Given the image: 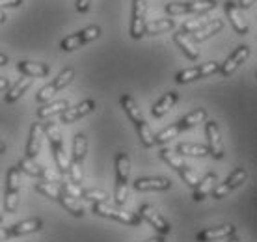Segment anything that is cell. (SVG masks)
<instances>
[{
  "label": "cell",
  "mask_w": 257,
  "mask_h": 242,
  "mask_svg": "<svg viewBox=\"0 0 257 242\" xmlns=\"http://www.w3.org/2000/svg\"><path fill=\"white\" fill-rule=\"evenodd\" d=\"M216 8V0H198V2H168L164 13L170 17L177 15H205Z\"/></svg>",
  "instance_id": "6da1fadb"
},
{
  "label": "cell",
  "mask_w": 257,
  "mask_h": 242,
  "mask_svg": "<svg viewBox=\"0 0 257 242\" xmlns=\"http://www.w3.org/2000/svg\"><path fill=\"white\" fill-rule=\"evenodd\" d=\"M128 173H131V159L127 153L116 155V203L125 205L127 203V194H128Z\"/></svg>",
  "instance_id": "7a4b0ae2"
},
{
  "label": "cell",
  "mask_w": 257,
  "mask_h": 242,
  "mask_svg": "<svg viewBox=\"0 0 257 242\" xmlns=\"http://www.w3.org/2000/svg\"><path fill=\"white\" fill-rule=\"evenodd\" d=\"M19 188H21V170L17 166H12L8 170L6 175V194H4V210L8 212H15L17 209V201H19Z\"/></svg>",
  "instance_id": "3957f363"
},
{
  "label": "cell",
  "mask_w": 257,
  "mask_h": 242,
  "mask_svg": "<svg viewBox=\"0 0 257 242\" xmlns=\"http://www.w3.org/2000/svg\"><path fill=\"white\" fill-rule=\"evenodd\" d=\"M99 36H101V28H99L97 25L86 26V28L80 30V32L71 34V36L62 39V41H60V49H62L64 52H73V51H77V49H80L82 45H86L88 41L97 39Z\"/></svg>",
  "instance_id": "277c9868"
},
{
  "label": "cell",
  "mask_w": 257,
  "mask_h": 242,
  "mask_svg": "<svg viewBox=\"0 0 257 242\" xmlns=\"http://www.w3.org/2000/svg\"><path fill=\"white\" fill-rule=\"evenodd\" d=\"M93 212L99 214V216H106L112 218V220H117V222L125 223V225H133V227H138L142 223V218L138 214H133L128 210L116 209V207H110L108 203H93Z\"/></svg>",
  "instance_id": "5b68a950"
},
{
  "label": "cell",
  "mask_w": 257,
  "mask_h": 242,
  "mask_svg": "<svg viewBox=\"0 0 257 242\" xmlns=\"http://www.w3.org/2000/svg\"><path fill=\"white\" fill-rule=\"evenodd\" d=\"M146 15H148V2L146 0H133V13H131V38L142 39L146 36Z\"/></svg>",
  "instance_id": "8992f818"
},
{
  "label": "cell",
  "mask_w": 257,
  "mask_h": 242,
  "mask_svg": "<svg viewBox=\"0 0 257 242\" xmlns=\"http://www.w3.org/2000/svg\"><path fill=\"white\" fill-rule=\"evenodd\" d=\"M75 69L73 67H65L64 71H60L58 77L54 78L51 84H47L45 88H41V91L38 93V101L39 102H49L52 99V95L58 91V89L65 88V86H69L73 82V78H75Z\"/></svg>",
  "instance_id": "52a82bcc"
},
{
  "label": "cell",
  "mask_w": 257,
  "mask_h": 242,
  "mask_svg": "<svg viewBox=\"0 0 257 242\" xmlns=\"http://www.w3.org/2000/svg\"><path fill=\"white\" fill-rule=\"evenodd\" d=\"M220 69V62H207L203 65H198V67H190V69H183L175 75V82L177 84H188L196 80V78H203V77H211L214 73H218Z\"/></svg>",
  "instance_id": "ba28073f"
},
{
  "label": "cell",
  "mask_w": 257,
  "mask_h": 242,
  "mask_svg": "<svg viewBox=\"0 0 257 242\" xmlns=\"http://www.w3.org/2000/svg\"><path fill=\"white\" fill-rule=\"evenodd\" d=\"M205 134H207V149H209V155L214 157L216 160H222L225 155L224 149V142H222V136H220V129L216 121H205Z\"/></svg>",
  "instance_id": "9c48e42d"
},
{
  "label": "cell",
  "mask_w": 257,
  "mask_h": 242,
  "mask_svg": "<svg viewBox=\"0 0 257 242\" xmlns=\"http://www.w3.org/2000/svg\"><path fill=\"white\" fill-rule=\"evenodd\" d=\"M248 56H250V47H248V45H238L237 49L229 54V58L220 64L218 73L222 77H231L233 73L248 60Z\"/></svg>",
  "instance_id": "30bf717a"
},
{
  "label": "cell",
  "mask_w": 257,
  "mask_h": 242,
  "mask_svg": "<svg viewBox=\"0 0 257 242\" xmlns=\"http://www.w3.org/2000/svg\"><path fill=\"white\" fill-rule=\"evenodd\" d=\"M246 177H248V172H246L242 166H238V168H235L231 172V175L225 179V183H222V185H216L214 186V190L211 192L212 198L216 199H222L225 198L227 194L231 190H235V188H238V186L242 185L246 181Z\"/></svg>",
  "instance_id": "8fae6325"
},
{
  "label": "cell",
  "mask_w": 257,
  "mask_h": 242,
  "mask_svg": "<svg viewBox=\"0 0 257 242\" xmlns=\"http://www.w3.org/2000/svg\"><path fill=\"white\" fill-rule=\"evenodd\" d=\"M224 12H225V17H227L229 23H231L233 30H235L238 36H246V34L250 32V26H248V23H246L244 15L240 13V8L237 6L235 0H225Z\"/></svg>",
  "instance_id": "7c38bea8"
},
{
  "label": "cell",
  "mask_w": 257,
  "mask_h": 242,
  "mask_svg": "<svg viewBox=\"0 0 257 242\" xmlns=\"http://www.w3.org/2000/svg\"><path fill=\"white\" fill-rule=\"evenodd\" d=\"M138 216L142 218V220H146V222H149L151 225H153L155 229L159 231V235H164L166 236L170 231H172V225L164 220V218L157 212V210L151 207V205H142L140 210H138Z\"/></svg>",
  "instance_id": "4fadbf2b"
},
{
  "label": "cell",
  "mask_w": 257,
  "mask_h": 242,
  "mask_svg": "<svg viewBox=\"0 0 257 242\" xmlns=\"http://www.w3.org/2000/svg\"><path fill=\"white\" fill-rule=\"evenodd\" d=\"M95 110V101H91V99H86V101L78 102L77 106H67V108L60 114V121L62 123H73V121L80 119L84 115H88L90 112Z\"/></svg>",
  "instance_id": "5bb4252c"
},
{
  "label": "cell",
  "mask_w": 257,
  "mask_h": 242,
  "mask_svg": "<svg viewBox=\"0 0 257 242\" xmlns=\"http://www.w3.org/2000/svg\"><path fill=\"white\" fill-rule=\"evenodd\" d=\"M237 233V227L231 223H225V225H218V227H209V229L199 231L196 235L198 242H211V240H220V238H227Z\"/></svg>",
  "instance_id": "9a60e30c"
},
{
  "label": "cell",
  "mask_w": 257,
  "mask_h": 242,
  "mask_svg": "<svg viewBox=\"0 0 257 242\" xmlns=\"http://www.w3.org/2000/svg\"><path fill=\"white\" fill-rule=\"evenodd\" d=\"M15 69L19 71L23 77H30V78H43L51 73V67L47 64H38V62H28V60H23V62H17Z\"/></svg>",
  "instance_id": "2e32d148"
},
{
  "label": "cell",
  "mask_w": 257,
  "mask_h": 242,
  "mask_svg": "<svg viewBox=\"0 0 257 242\" xmlns=\"http://www.w3.org/2000/svg\"><path fill=\"white\" fill-rule=\"evenodd\" d=\"M136 192H149V190H168L172 186V181L164 177H140L133 183Z\"/></svg>",
  "instance_id": "e0dca14e"
},
{
  "label": "cell",
  "mask_w": 257,
  "mask_h": 242,
  "mask_svg": "<svg viewBox=\"0 0 257 242\" xmlns=\"http://www.w3.org/2000/svg\"><path fill=\"white\" fill-rule=\"evenodd\" d=\"M218 185V177L216 173H207L205 177L198 181V185L194 186V201H201L205 199L207 196H211V192L214 190V186Z\"/></svg>",
  "instance_id": "ac0fdd59"
},
{
  "label": "cell",
  "mask_w": 257,
  "mask_h": 242,
  "mask_svg": "<svg viewBox=\"0 0 257 242\" xmlns=\"http://www.w3.org/2000/svg\"><path fill=\"white\" fill-rule=\"evenodd\" d=\"M119 104H121V108L127 112L128 119L133 121V125H135V127H138V125H142V123L146 121V119H144V115H142L140 106L136 104V101L131 95H121V97H119Z\"/></svg>",
  "instance_id": "d6986e66"
},
{
  "label": "cell",
  "mask_w": 257,
  "mask_h": 242,
  "mask_svg": "<svg viewBox=\"0 0 257 242\" xmlns=\"http://www.w3.org/2000/svg\"><path fill=\"white\" fill-rule=\"evenodd\" d=\"M177 101H179V93H177V91H168L166 95L161 97V101H157L153 106H151V115L159 119V117H162L172 106H175Z\"/></svg>",
  "instance_id": "ffe728a7"
},
{
  "label": "cell",
  "mask_w": 257,
  "mask_h": 242,
  "mask_svg": "<svg viewBox=\"0 0 257 242\" xmlns=\"http://www.w3.org/2000/svg\"><path fill=\"white\" fill-rule=\"evenodd\" d=\"M174 41L181 51L185 52V56H187L188 60H198L199 58V51L196 49V43L190 39V36H187L185 32H181L179 30V32L174 34Z\"/></svg>",
  "instance_id": "44dd1931"
},
{
  "label": "cell",
  "mask_w": 257,
  "mask_h": 242,
  "mask_svg": "<svg viewBox=\"0 0 257 242\" xmlns=\"http://www.w3.org/2000/svg\"><path fill=\"white\" fill-rule=\"evenodd\" d=\"M43 229V220L41 218H30V220H23L19 223H13L10 231H12V236H19V235H28V233H36V231Z\"/></svg>",
  "instance_id": "7402d4cb"
},
{
  "label": "cell",
  "mask_w": 257,
  "mask_h": 242,
  "mask_svg": "<svg viewBox=\"0 0 257 242\" xmlns=\"http://www.w3.org/2000/svg\"><path fill=\"white\" fill-rule=\"evenodd\" d=\"M41 136H43V129L41 123H34L30 127V136H28V144H26V157L36 159L41 147Z\"/></svg>",
  "instance_id": "603a6c76"
},
{
  "label": "cell",
  "mask_w": 257,
  "mask_h": 242,
  "mask_svg": "<svg viewBox=\"0 0 257 242\" xmlns=\"http://www.w3.org/2000/svg\"><path fill=\"white\" fill-rule=\"evenodd\" d=\"M32 86V78L30 77H23L19 78L17 82L13 84L12 88L6 91V95H4V102L6 104H12V102H17L23 97V93H25L26 89Z\"/></svg>",
  "instance_id": "cb8c5ba5"
},
{
  "label": "cell",
  "mask_w": 257,
  "mask_h": 242,
  "mask_svg": "<svg viewBox=\"0 0 257 242\" xmlns=\"http://www.w3.org/2000/svg\"><path fill=\"white\" fill-rule=\"evenodd\" d=\"M222 28H224V23H222V21H218V19L209 21V23H205L201 28H198L196 32L190 34V39H192L194 43H196V41H205L207 38H211V36H214V34H218Z\"/></svg>",
  "instance_id": "d4e9b609"
},
{
  "label": "cell",
  "mask_w": 257,
  "mask_h": 242,
  "mask_svg": "<svg viewBox=\"0 0 257 242\" xmlns=\"http://www.w3.org/2000/svg\"><path fill=\"white\" fill-rule=\"evenodd\" d=\"M17 168H19L21 172H25V173H28V175H32V177L49 179V172H47L45 168H41V166H39L34 159H30V157H25V159H21L19 162H17Z\"/></svg>",
  "instance_id": "484cf974"
},
{
  "label": "cell",
  "mask_w": 257,
  "mask_h": 242,
  "mask_svg": "<svg viewBox=\"0 0 257 242\" xmlns=\"http://www.w3.org/2000/svg\"><path fill=\"white\" fill-rule=\"evenodd\" d=\"M207 117V110L205 108H196L192 110L190 114H187L183 119H179V123H177V127H179V131L183 133V131H187V129H192L196 127L198 123H201V121H205Z\"/></svg>",
  "instance_id": "4316f807"
},
{
  "label": "cell",
  "mask_w": 257,
  "mask_h": 242,
  "mask_svg": "<svg viewBox=\"0 0 257 242\" xmlns=\"http://www.w3.org/2000/svg\"><path fill=\"white\" fill-rule=\"evenodd\" d=\"M43 129V133L47 134V138L51 142V147L52 151L54 149H62L64 147V138H62V133H60V129L56 123H52V121H47L45 125H41Z\"/></svg>",
  "instance_id": "83f0119b"
},
{
  "label": "cell",
  "mask_w": 257,
  "mask_h": 242,
  "mask_svg": "<svg viewBox=\"0 0 257 242\" xmlns=\"http://www.w3.org/2000/svg\"><path fill=\"white\" fill-rule=\"evenodd\" d=\"M86 151H88V138H86V134H75V138H73V160L75 162H84Z\"/></svg>",
  "instance_id": "f1b7e54d"
},
{
  "label": "cell",
  "mask_w": 257,
  "mask_h": 242,
  "mask_svg": "<svg viewBox=\"0 0 257 242\" xmlns=\"http://www.w3.org/2000/svg\"><path fill=\"white\" fill-rule=\"evenodd\" d=\"M58 201L62 203V207H64L65 210H69L73 216L80 218L84 214V207L78 203L77 198H73V196H69V194H65V192H60Z\"/></svg>",
  "instance_id": "f546056e"
},
{
  "label": "cell",
  "mask_w": 257,
  "mask_h": 242,
  "mask_svg": "<svg viewBox=\"0 0 257 242\" xmlns=\"http://www.w3.org/2000/svg\"><path fill=\"white\" fill-rule=\"evenodd\" d=\"M69 106V102L65 101V99H60V101H54V102H47L45 106H39L38 110V117H51L54 114H62L65 108Z\"/></svg>",
  "instance_id": "4dcf8cb0"
},
{
  "label": "cell",
  "mask_w": 257,
  "mask_h": 242,
  "mask_svg": "<svg viewBox=\"0 0 257 242\" xmlns=\"http://www.w3.org/2000/svg\"><path fill=\"white\" fill-rule=\"evenodd\" d=\"M175 21L174 19H157L151 21V23H146V34H162L166 30H174L175 28Z\"/></svg>",
  "instance_id": "1f68e13d"
},
{
  "label": "cell",
  "mask_w": 257,
  "mask_h": 242,
  "mask_svg": "<svg viewBox=\"0 0 257 242\" xmlns=\"http://www.w3.org/2000/svg\"><path fill=\"white\" fill-rule=\"evenodd\" d=\"M161 159L166 162L170 168H174V170H177L179 172L181 168H185V160H183V157H181L177 151H172V149H168V147H162L161 149Z\"/></svg>",
  "instance_id": "d6a6232c"
},
{
  "label": "cell",
  "mask_w": 257,
  "mask_h": 242,
  "mask_svg": "<svg viewBox=\"0 0 257 242\" xmlns=\"http://www.w3.org/2000/svg\"><path fill=\"white\" fill-rule=\"evenodd\" d=\"M177 151L179 155L187 157H209L207 146H198V144H177Z\"/></svg>",
  "instance_id": "836d02e7"
},
{
  "label": "cell",
  "mask_w": 257,
  "mask_h": 242,
  "mask_svg": "<svg viewBox=\"0 0 257 242\" xmlns=\"http://www.w3.org/2000/svg\"><path fill=\"white\" fill-rule=\"evenodd\" d=\"M36 190H38L41 196H47L49 199H54V201H58V198H60L58 186L52 185V183H47V181H39V183H36Z\"/></svg>",
  "instance_id": "e575fe53"
},
{
  "label": "cell",
  "mask_w": 257,
  "mask_h": 242,
  "mask_svg": "<svg viewBox=\"0 0 257 242\" xmlns=\"http://www.w3.org/2000/svg\"><path fill=\"white\" fill-rule=\"evenodd\" d=\"M136 133H138V136H140V142H142V146L144 147L155 146V134L151 133V127H149L146 121L136 127Z\"/></svg>",
  "instance_id": "d590c367"
},
{
  "label": "cell",
  "mask_w": 257,
  "mask_h": 242,
  "mask_svg": "<svg viewBox=\"0 0 257 242\" xmlns=\"http://www.w3.org/2000/svg\"><path fill=\"white\" fill-rule=\"evenodd\" d=\"M179 133H181V131H179V127H177V123H174V125H170V127L162 129L161 133L155 136V144H161V146H162V144H166V142L174 140Z\"/></svg>",
  "instance_id": "8d00e7d4"
},
{
  "label": "cell",
  "mask_w": 257,
  "mask_h": 242,
  "mask_svg": "<svg viewBox=\"0 0 257 242\" xmlns=\"http://www.w3.org/2000/svg\"><path fill=\"white\" fill-rule=\"evenodd\" d=\"M82 198L91 201V203H108L110 198L108 194L103 190H95V188H91V190H82Z\"/></svg>",
  "instance_id": "74e56055"
},
{
  "label": "cell",
  "mask_w": 257,
  "mask_h": 242,
  "mask_svg": "<svg viewBox=\"0 0 257 242\" xmlns=\"http://www.w3.org/2000/svg\"><path fill=\"white\" fill-rule=\"evenodd\" d=\"M71 175V181L73 183H77L80 185L82 183V177H84V172H82V162H75V160H69V172Z\"/></svg>",
  "instance_id": "f35d334b"
},
{
  "label": "cell",
  "mask_w": 257,
  "mask_h": 242,
  "mask_svg": "<svg viewBox=\"0 0 257 242\" xmlns=\"http://www.w3.org/2000/svg\"><path fill=\"white\" fill-rule=\"evenodd\" d=\"M82 186L77 185V183H73V181H62V192H65V194H69V196H73V198H82Z\"/></svg>",
  "instance_id": "ab89813d"
},
{
  "label": "cell",
  "mask_w": 257,
  "mask_h": 242,
  "mask_svg": "<svg viewBox=\"0 0 257 242\" xmlns=\"http://www.w3.org/2000/svg\"><path fill=\"white\" fill-rule=\"evenodd\" d=\"M179 175H181V179H183V181H185V183H187L188 186H196L198 185V175H196V172H194V170H190V168H188V166H185V168H181L179 170Z\"/></svg>",
  "instance_id": "60d3db41"
},
{
  "label": "cell",
  "mask_w": 257,
  "mask_h": 242,
  "mask_svg": "<svg viewBox=\"0 0 257 242\" xmlns=\"http://www.w3.org/2000/svg\"><path fill=\"white\" fill-rule=\"evenodd\" d=\"M207 21L203 19V17H198V19H192V21H187L185 25L181 26V32H185L187 36H190L192 32H196L198 28H201V26L205 25Z\"/></svg>",
  "instance_id": "b9f144b4"
},
{
  "label": "cell",
  "mask_w": 257,
  "mask_h": 242,
  "mask_svg": "<svg viewBox=\"0 0 257 242\" xmlns=\"http://www.w3.org/2000/svg\"><path fill=\"white\" fill-rule=\"evenodd\" d=\"M75 8H77V12L80 13V15H86L91 8V0H77Z\"/></svg>",
  "instance_id": "7bdbcfd3"
},
{
  "label": "cell",
  "mask_w": 257,
  "mask_h": 242,
  "mask_svg": "<svg viewBox=\"0 0 257 242\" xmlns=\"http://www.w3.org/2000/svg\"><path fill=\"white\" fill-rule=\"evenodd\" d=\"M23 0H0V10L2 8H19Z\"/></svg>",
  "instance_id": "ee69618b"
},
{
  "label": "cell",
  "mask_w": 257,
  "mask_h": 242,
  "mask_svg": "<svg viewBox=\"0 0 257 242\" xmlns=\"http://www.w3.org/2000/svg\"><path fill=\"white\" fill-rule=\"evenodd\" d=\"M10 238H12V231H10V227H0V242L10 240Z\"/></svg>",
  "instance_id": "f6af8a7d"
},
{
  "label": "cell",
  "mask_w": 257,
  "mask_h": 242,
  "mask_svg": "<svg viewBox=\"0 0 257 242\" xmlns=\"http://www.w3.org/2000/svg\"><path fill=\"white\" fill-rule=\"evenodd\" d=\"M253 2H255V0H238L237 6L240 8V10H248V8L253 6Z\"/></svg>",
  "instance_id": "bcb514c9"
},
{
  "label": "cell",
  "mask_w": 257,
  "mask_h": 242,
  "mask_svg": "<svg viewBox=\"0 0 257 242\" xmlns=\"http://www.w3.org/2000/svg\"><path fill=\"white\" fill-rule=\"evenodd\" d=\"M146 242H166V238H164V235H157V236H153V238H149V240H146Z\"/></svg>",
  "instance_id": "7dc6e473"
},
{
  "label": "cell",
  "mask_w": 257,
  "mask_h": 242,
  "mask_svg": "<svg viewBox=\"0 0 257 242\" xmlns=\"http://www.w3.org/2000/svg\"><path fill=\"white\" fill-rule=\"evenodd\" d=\"M8 86H10V82H8V78H0V91H4V89H8Z\"/></svg>",
  "instance_id": "c3c4849f"
},
{
  "label": "cell",
  "mask_w": 257,
  "mask_h": 242,
  "mask_svg": "<svg viewBox=\"0 0 257 242\" xmlns=\"http://www.w3.org/2000/svg\"><path fill=\"white\" fill-rule=\"evenodd\" d=\"M8 62H10V60H8L6 54H2V52H0V67H4V65H8Z\"/></svg>",
  "instance_id": "681fc988"
},
{
  "label": "cell",
  "mask_w": 257,
  "mask_h": 242,
  "mask_svg": "<svg viewBox=\"0 0 257 242\" xmlns=\"http://www.w3.org/2000/svg\"><path fill=\"white\" fill-rule=\"evenodd\" d=\"M2 218H4V205H2V198H0V223H2Z\"/></svg>",
  "instance_id": "f907efd6"
},
{
  "label": "cell",
  "mask_w": 257,
  "mask_h": 242,
  "mask_svg": "<svg viewBox=\"0 0 257 242\" xmlns=\"http://www.w3.org/2000/svg\"><path fill=\"white\" fill-rule=\"evenodd\" d=\"M4 153H6V144L0 142V155H4Z\"/></svg>",
  "instance_id": "816d5d0a"
},
{
  "label": "cell",
  "mask_w": 257,
  "mask_h": 242,
  "mask_svg": "<svg viewBox=\"0 0 257 242\" xmlns=\"http://www.w3.org/2000/svg\"><path fill=\"white\" fill-rule=\"evenodd\" d=\"M6 19H8V15L4 12H0V23H6Z\"/></svg>",
  "instance_id": "f5cc1de1"
},
{
  "label": "cell",
  "mask_w": 257,
  "mask_h": 242,
  "mask_svg": "<svg viewBox=\"0 0 257 242\" xmlns=\"http://www.w3.org/2000/svg\"><path fill=\"white\" fill-rule=\"evenodd\" d=\"M227 238H229V242H240V240H238V238H237V236H235V235L227 236Z\"/></svg>",
  "instance_id": "db71d44e"
}]
</instances>
